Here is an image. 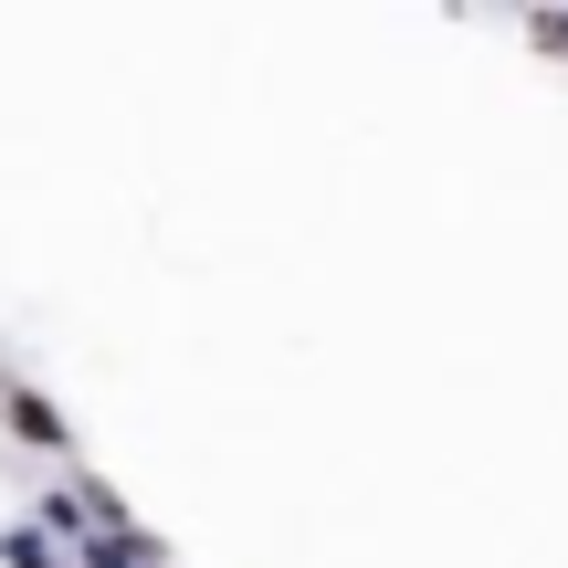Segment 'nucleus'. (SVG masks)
<instances>
[{
    "label": "nucleus",
    "instance_id": "nucleus-1",
    "mask_svg": "<svg viewBox=\"0 0 568 568\" xmlns=\"http://www.w3.org/2000/svg\"><path fill=\"white\" fill-rule=\"evenodd\" d=\"M0 422H11L21 443H42V453H63V410L42 400V389H11V410H0Z\"/></svg>",
    "mask_w": 568,
    "mask_h": 568
},
{
    "label": "nucleus",
    "instance_id": "nucleus-2",
    "mask_svg": "<svg viewBox=\"0 0 568 568\" xmlns=\"http://www.w3.org/2000/svg\"><path fill=\"white\" fill-rule=\"evenodd\" d=\"M537 42H548V53H568V21H537Z\"/></svg>",
    "mask_w": 568,
    "mask_h": 568
},
{
    "label": "nucleus",
    "instance_id": "nucleus-3",
    "mask_svg": "<svg viewBox=\"0 0 568 568\" xmlns=\"http://www.w3.org/2000/svg\"><path fill=\"white\" fill-rule=\"evenodd\" d=\"M0 410H11V379H0Z\"/></svg>",
    "mask_w": 568,
    "mask_h": 568
}]
</instances>
